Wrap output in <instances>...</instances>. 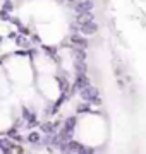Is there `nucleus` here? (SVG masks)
<instances>
[{"label": "nucleus", "instance_id": "5", "mask_svg": "<svg viewBox=\"0 0 146 154\" xmlns=\"http://www.w3.org/2000/svg\"><path fill=\"white\" fill-rule=\"evenodd\" d=\"M23 118L26 120V123H28L29 127H34V125H36V115H34L31 110H28L26 106H23Z\"/></svg>", "mask_w": 146, "mask_h": 154}, {"label": "nucleus", "instance_id": "7", "mask_svg": "<svg viewBox=\"0 0 146 154\" xmlns=\"http://www.w3.org/2000/svg\"><path fill=\"white\" fill-rule=\"evenodd\" d=\"M95 21V16H93V12H84V14H78L76 17V22H78V26H83L86 22H91Z\"/></svg>", "mask_w": 146, "mask_h": 154}, {"label": "nucleus", "instance_id": "18", "mask_svg": "<svg viewBox=\"0 0 146 154\" xmlns=\"http://www.w3.org/2000/svg\"><path fill=\"white\" fill-rule=\"evenodd\" d=\"M0 41H2V38H0Z\"/></svg>", "mask_w": 146, "mask_h": 154}, {"label": "nucleus", "instance_id": "10", "mask_svg": "<svg viewBox=\"0 0 146 154\" xmlns=\"http://www.w3.org/2000/svg\"><path fill=\"white\" fill-rule=\"evenodd\" d=\"M74 70H76V74H86V70H88L86 60H74Z\"/></svg>", "mask_w": 146, "mask_h": 154}, {"label": "nucleus", "instance_id": "3", "mask_svg": "<svg viewBox=\"0 0 146 154\" xmlns=\"http://www.w3.org/2000/svg\"><path fill=\"white\" fill-rule=\"evenodd\" d=\"M93 7H95V2H93V0H81V2H78V4L74 5L72 11L76 12V14H84V12H91Z\"/></svg>", "mask_w": 146, "mask_h": 154}, {"label": "nucleus", "instance_id": "14", "mask_svg": "<svg viewBox=\"0 0 146 154\" xmlns=\"http://www.w3.org/2000/svg\"><path fill=\"white\" fill-rule=\"evenodd\" d=\"M91 105V103H90ZM88 105V101L86 103H83V105H79L78 106V113H88V111H91V106Z\"/></svg>", "mask_w": 146, "mask_h": 154}, {"label": "nucleus", "instance_id": "17", "mask_svg": "<svg viewBox=\"0 0 146 154\" xmlns=\"http://www.w3.org/2000/svg\"><path fill=\"white\" fill-rule=\"evenodd\" d=\"M67 2H76V0H67Z\"/></svg>", "mask_w": 146, "mask_h": 154}, {"label": "nucleus", "instance_id": "1", "mask_svg": "<svg viewBox=\"0 0 146 154\" xmlns=\"http://www.w3.org/2000/svg\"><path fill=\"white\" fill-rule=\"evenodd\" d=\"M79 94H81V98L84 99V101H88V103H91V105H101L100 91H98L96 88H93V86L83 88L81 91H79Z\"/></svg>", "mask_w": 146, "mask_h": 154}, {"label": "nucleus", "instance_id": "11", "mask_svg": "<svg viewBox=\"0 0 146 154\" xmlns=\"http://www.w3.org/2000/svg\"><path fill=\"white\" fill-rule=\"evenodd\" d=\"M57 82H59V86H60V91H62V94H65V96H69V81L65 79V77H62V75H59L57 77Z\"/></svg>", "mask_w": 146, "mask_h": 154}, {"label": "nucleus", "instance_id": "13", "mask_svg": "<svg viewBox=\"0 0 146 154\" xmlns=\"http://www.w3.org/2000/svg\"><path fill=\"white\" fill-rule=\"evenodd\" d=\"M28 140H29L31 144H34V146H36V144L41 142V135H40L38 132H31V134L28 135Z\"/></svg>", "mask_w": 146, "mask_h": 154}, {"label": "nucleus", "instance_id": "2", "mask_svg": "<svg viewBox=\"0 0 146 154\" xmlns=\"http://www.w3.org/2000/svg\"><path fill=\"white\" fill-rule=\"evenodd\" d=\"M86 86H90V77L86 75V74H76V82H74L72 89L69 91V96H72L76 91H81Z\"/></svg>", "mask_w": 146, "mask_h": 154}, {"label": "nucleus", "instance_id": "8", "mask_svg": "<svg viewBox=\"0 0 146 154\" xmlns=\"http://www.w3.org/2000/svg\"><path fill=\"white\" fill-rule=\"evenodd\" d=\"M14 147H16V144L9 140V139H0V149L4 151V152H14Z\"/></svg>", "mask_w": 146, "mask_h": 154}, {"label": "nucleus", "instance_id": "12", "mask_svg": "<svg viewBox=\"0 0 146 154\" xmlns=\"http://www.w3.org/2000/svg\"><path fill=\"white\" fill-rule=\"evenodd\" d=\"M72 57H74V60H86L84 48H79V46H76V48L72 50Z\"/></svg>", "mask_w": 146, "mask_h": 154}, {"label": "nucleus", "instance_id": "16", "mask_svg": "<svg viewBox=\"0 0 146 154\" xmlns=\"http://www.w3.org/2000/svg\"><path fill=\"white\" fill-rule=\"evenodd\" d=\"M2 11H5V12H12V11H14V5H12L11 0H5V2H4V7H2Z\"/></svg>", "mask_w": 146, "mask_h": 154}, {"label": "nucleus", "instance_id": "6", "mask_svg": "<svg viewBox=\"0 0 146 154\" xmlns=\"http://www.w3.org/2000/svg\"><path fill=\"white\" fill-rule=\"evenodd\" d=\"M71 43L74 45V46H79V48H88V39L83 38V36H79V34H72L71 36Z\"/></svg>", "mask_w": 146, "mask_h": 154}, {"label": "nucleus", "instance_id": "15", "mask_svg": "<svg viewBox=\"0 0 146 154\" xmlns=\"http://www.w3.org/2000/svg\"><path fill=\"white\" fill-rule=\"evenodd\" d=\"M7 135H9V137H12L14 140H17V142H21V140H23V137H21L19 134H17V130H16V128H12V130H9V132H7Z\"/></svg>", "mask_w": 146, "mask_h": 154}, {"label": "nucleus", "instance_id": "4", "mask_svg": "<svg viewBox=\"0 0 146 154\" xmlns=\"http://www.w3.org/2000/svg\"><path fill=\"white\" fill-rule=\"evenodd\" d=\"M79 31L84 34V36H93L95 33H98V24H96L95 21L86 22V24H83V26H79Z\"/></svg>", "mask_w": 146, "mask_h": 154}, {"label": "nucleus", "instance_id": "9", "mask_svg": "<svg viewBox=\"0 0 146 154\" xmlns=\"http://www.w3.org/2000/svg\"><path fill=\"white\" fill-rule=\"evenodd\" d=\"M57 128H59V123H55V122H45L41 125V130L45 134H57Z\"/></svg>", "mask_w": 146, "mask_h": 154}]
</instances>
